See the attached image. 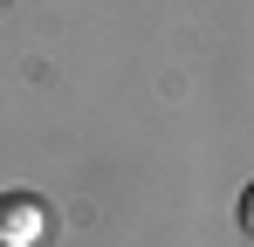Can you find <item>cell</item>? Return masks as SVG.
Instances as JSON below:
<instances>
[{
    "instance_id": "3957f363",
    "label": "cell",
    "mask_w": 254,
    "mask_h": 247,
    "mask_svg": "<svg viewBox=\"0 0 254 247\" xmlns=\"http://www.w3.org/2000/svg\"><path fill=\"white\" fill-rule=\"evenodd\" d=\"M0 247H7V241H0Z\"/></svg>"
},
{
    "instance_id": "6da1fadb",
    "label": "cell",
    "mask_w": 254,
    "mask_h": 247,
    "mask_svg": "<svg viewBox=\"0 0 254 247\" xmlns=\"http://www.w3.org/2000/svg\"><path fill=\"white\" fill-rule=\"evenodd\" d=\"M0 241L7 247H42L48 241V213L35 192H7L0 199Z\"/></svg>"
},
{
    "instance_id": "7a4b0ae2",
    "label": "cell",
    "mask_w": 254,
    "mask_h": 247,
    "mask_svg": "<svg viewBox=\"0 0 254 247\" xmlns=\"http://www.w3.org/2000/svg\"><path fill=\"white\" fill-rule=\"evenodd\" d=\"M241 234H248V241H254V185H248V192H241Z\"/></svg>"
}]
</instances>
